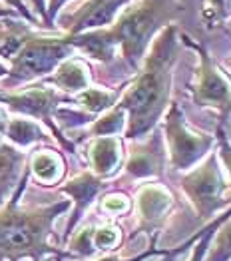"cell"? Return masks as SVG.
I'll return each instance as SVG.
<instances>
[{
    "label": "cell",
    "mask_w": 231,
    "mask_h": 261,
    "mask_svg": "<svg viewBox=\"0 0 231 261\" xmlns=\"http://www.w3.org/2000/svg\"><path fill=\"white\" fill-rule=\"evenodd\" d=\"M62 2L64 0H52V2H50V10H48V22H46V26L52 24V16L56 14V10H58V6H60Z\"/></svg>",
    "instance_id": "4316f807"
},
{
    "label": "cell",
    "mask_w": 231,
    "mask_h": 261,
    "mask_svg": "<svg viewBox=\"0 0 231 261\" xmlns=\"http://www.w3.org/2000/svg\"><path fill=\"white\" fill-rule=\"evenodd\" d=\"M171 0H140L127 8L112 28L70 36V42L100 62H110L116 46H120L127 66L138 70L153 32L171 18Z\"/></svg>",
    "instance_id": "3957f363"
},
{
    "label": "cell",
    "mask_w": 231,
    "mask_h": 261,
    "mask_svg": "<svg viewBox=\"0 0 231 261\" xmlns=\"http://www.w3.org/2000/svg\"><path fill=\"white\" fill-rule=\"evenodd\" d=\"M175 60V28L168 26L146 56L144 68L127 88L118 108L126 112L127 140H138L151 130L164 116L171 88V66Z\"/></svg>",
    "instance_id": "6da1fadb"
},
{
    "label": "cell",
    "mask_w": 231,
    "mask_h": 261,
    "mask_svg": "<svg viewBox=\"0 0 231 261\" xmlns=\"http://www.w3.org/2000/svg\"><path fill=\"white\" fill-rule=\"evenodd\" d=\"M64 100H66V98L60 96L56 90L46 88V86L28 88V90L16 92V94H4V92H0V104H4L6 108L16 112V114L42 120L64 148H66L68 152H74V146L64 138L62 132L58 130L56 124L52 122V116H54V112L58 110V104H62Z\"/></svg>",
    "instance_id": "52a82bcc"
},
{
    "label": "cell",
    "mask_w": 231,
    "mask_h": 261,
    "mask_svg": "<svg viewBox=\"0 0 231 261\" xmlns=\"http://www.w3.org/2000/svg\"><path fill=\"white\" fill-rule=\"evenodd\" d=\"M179 186L201 221L211 219L213 214H217L227 203H231V199L225 196L227 186L219 172V162L213 153L203 160L199 168L184 175L179 179Z\"/></svg>",
    "instance_id": "5b68a950"
},
{
    "label": "cell",
    "mask_w": 231,
    "mask_h": 261,
    "mask_svg": "<svg viewBox=\"0 0 231 261\" xmlns=\"http://www.w3.org/2000/svg\"><path fill=\"white\" fill-rule=\"evenodd\" d=\"M4 136L20 146V148H26V146H32L36 142H42L46 140V134L44 130L34 122V120H28V118H12V120H6V126H4Z\"/></svg>",
    "instance_id": "e0dca14e"
},
{
    "label": "cell",
    "mask_w": 231,
    "mask_h": 261,
    "mask_svg": "<svg viewBox=\"0 0 231 261\" xmlns=\"http://www.w3.org/2000/svg\"><path fill=\"white\" fill-rule=\"evenodd\" d=\"M166 142L173 170H189L213 146V136L191 130L177 104H171L166 114Z\"/></svg>",
    "instance_id": "8992f818"
},
{
    "label": "cell",
    "mask_w": 231,
    "mask_h": 261,
    "mask_svg": "<svg viewBox=\"0 0 231 261\" xmlns=\"http://www.w3.org/2000/svg\"><path fill=\"white\" fill-rule=\"evenodd\" d=\"M88 158L94 175L106 179L116 174L122 164V144L116 136H98L88 148Z\"/></svg>",
    "instance_id": "5bb4252c"
},
{
    "label": "cell",
    "mask_w": 231,
    "mask_h": 261,
    "mask_svg": "<svg viewBox=\"0 0 231 261\" xmlns=\"http://www.w3.org/2000/svg\"><path fill=\"white\" fill-rule=\"evenodd\" d=\"M34 6H36V10L40 12V16H42L44 20V26H46V4H44V0H30Z\"/></svg>",
    "instance_id": "83f0119b"
},
{
    "label": "cell",
    "mask_w": 231,
    "mask_h": 261,
    "mask_svg": "<svg viewBox=\"0 0 231 261\" xmlns=\"http://www.w3.org/2000/svg\"><path fill=\"white\" fill-rule=\"evenodd\" d=\"M4 2H6V4H10L14 10H18V12H20L26 20H34V16L28 12V8L24 6V2H22V0H4Z\"/></svg>",
    "instance_id": "484cf974"
},
{
    "label": "cell",
    "mask_w": 231,
    "mask_h": 261,
    "mask_svg": "<svg viewBox=\"0 0 231 261\" xmlns=\"http://www.w3.org/2000/svg\"><path fill=\"white\" fill-rule=\"evenodd\" d=\"M72 50L74 46L70 42V36L46 38V36H36L28 30L18 50L10 58L8 84L10 86L24 84L54 72L66 58H70Z\"/></svg>",
    "instance_id": "277c9868"
},
{
    "label": "cell",
    "mask_w": 231,
    "mask_h": 261,
    "mask_svg": "<svg viewBox=\"0 0 231 261\" xmlns=\"http://www.w3.org/2000/svg\"><path fill=\"white\" fill-rule=\"evenodd\" d=\"M153 247H156V243L151 245V249H147V251L140 253V255H136V257H130V259L118 257V255H110V257H102V259H96V261H146V259H149L151 255H158V253H162V251H158V249H153ZM54 261H62V257H56Z\"/></svg>",
    "instance_id": "cb8c5ba5"
},
{
    "label": "cell",
    "mask_w": 231,
    "mask_h": 261,
    "mask_svg": "<svg viewBox=\"0 0 231 261\" xmlns=\"http://www.w3.org/2000/svg\"><path fill=\"white\" fill-rule=\"evenodd\" d=\"M171 203H173V197L164 186L160 184L142 186L136 196V207H138L136 233H151V238H158L171 210Z\"/></svg>",
    "instance_id": "9c48e42d"
},
{
    "label": "cell",
    "mask_w": 231,
    "mask_h": 261,
    "mask_svg": "<svg viewBox=\"0 0 231 261\" xmlns=\"http://www.w3.org/2000/svg\"><path fill=\"white\" fill-rule=\"evenodd\" d=\"M48 82L58 86L62 92H84L90 88V72L82 60L66 58Z\"/></svg>",
    "instance_id": "9a60e30c"
},
{
    "label": "cell",
    "mask_w": 231,
    "mask_h": 261,
    "mask_svg": "<svg viewBox=\"0 0 231 261\" xmlns=\"http://www.w3.org/2000/svg\"><path fill=\"white\" fill-rule=\"evenodd\" d=\"M124 124H126V112L122 108H112L108 114H104L102 118H98L92 126V136H116L124 130Z\"/></svg>",
    "instance_id": "ffe728a7"
},
{
    "label": "cell",
    "mask_w": 231,
    "mask_h": 261,
    "mask_svg": "<svg viewBox=\"0 0 231 261\" xmlns=\"http://www.w3.org/2000/svg\"><path fill=\"white\" fill-rule=\"evenodd\" d=\"M225 64H227L231 68V58H227V60H225Z\"/></svg>",
    "instance_id": "4dcf8cb0"
},
{
    "label": "cell",
    "mask_w": 231,
    "mask_h": 261,
    "mask_svg": "<svg viewBox=\"0 0 231 261\" xmlns=\"http://www.w3.org/2000/svg\"><path fill=\"white\" fill-rule=\"evenodd\" d=\"M223 12H225V0H203V16L210 24H217Z\"/></svg>",
    "instance_id": "603a6c76"
},
{
    "label": "cell",
    "mask_w": 231,
    "mask_h": 261,
    "mask_svg": "<svg viewBox=\"0 0 231 261\" xmlns=\"http://www.w3.org/2000/svg\"><path fill=\"white\" fill-rule=\"evenodd\" d=\"M12 14H16V10L6 8V6H2V4H0V18H4V16H12Z\"/></svg>",
    "instance_id": "f1b7e54d"
},
{
    "label": "cell",
    "mask_w": 231,
    "mask_h": 261,
    "mask_svg": "<svg viewBox=\"0 0 231 261\" xmlns=\"http://www.w3.org/2000/svg\"><path fill=\"white\" fill-rule=\"evenodd\" d=\"M100 210L110 216H122L130 212V199L124 194H108L100 201Z\"/></svg>",
    "instance_id": "44dd1931"
},
{
    "label": "cell",
    "mask_w": 231,
    "mask_h": 261,
    "mask_svg": "<svg viewBox=\"0 0 231 261\" xmlns=\"http://www.w3.org/2000/svg\"><path fill=\"white\" fill-rule=\"evenodd\" d=\"M188 44L191 42L188 40ZM193 48L199 52V60H201L195 74L193 102L201 108L215 110L225 118L231 112V82L223 72L217 70V66L213 64L210 54L203 48L199 46H193Z\"/></svg>",
    "instance_id": "ba28073f"
},
{
    "label": "cell",
    "mask_w": 231,
    "mask_h": 261,
    "mask_svg": "<svg viewBox=\"0 0 231 261\" xmlns=\"http://www.w3.org/2000/svg\"><path fill=\"white\" fill-rule=\"evenodd\" d=\"M118 100V92L112 90H102V88H88L78 94L76 102L88 112V114H100L108 110Z\"/></svg>",
    "instance_id": "d6986e66"
},
{
    "label": "cell",
    "mask_w": 231,
    "mask_h": 261,
    "mask_svg": "<svg viewBox=\"0 0 231 261\" xmlns=\"http://www.w3.org/2000/svg\"><path fill=\"white\" fill-rule=\"evenodd\" d=\"M122 243V231L114 223H104V225H90L80 229L78 233L72 236L68 243L70 257H92L96 253H106L116 249Z\"/></svg>",
    "instance_id": "30bf717a"
},
{
    "label": "cell",
    "mask_w": 231,
    "mask_h": 261,
    "mask_svg": "<svg viewBox=\"0 0 231 261\" xmlns=\"http://www.w3.org/2000/svg\"><path fill=\"white\" fill-rule=\"evenodd\" d=\"M164 172V144L162 136L153 134L146 144L132 148L130 158L126 162V174L144 179V177H156Z\"/></svg>",
    "instance_id": "8fae6325"
},
{
    "label": "cell",
    "mask_w": 231,
    "mask_h": 261,
    "mask_svg": "<svg viewBox=\"0 0 231 261\" xmlns=\"http://www.w3.org/2000/svg\"><path fill=\"white\" fill-rule=\"evenodd\" d=\"M223 223V219L219 218V219H215L213 221V225H211L210 229L201 236V240L195 243V249H193V255H191V259L189 261H201L203 259V255H206V251H208V247H210V241H211V238H213V233H215V229L219 227Z\"/></svg>",
    "instance_id": "7402d4cb"
},
{
    "label": "cell",
    "mask_w": 231,
    "mask_h": 261,
    "mask_svg": "<svg viewBox=\"0 0 231 261\" xmlns=\"http://www.w3.org/2000/svg\"><path fill=\"white\" fill-rule=\"evenodd\" d=\"M206 261H231V218H227L213 233Z\"/></svg>",
    "instance_id": "ac0fdd59"
},
{
    "label": "cell",
    "mask_w": 231,
    "mask_h": 261,
    "mask_svg": "<svg viewBox=\"0 0 231 261\" xmlns=\"http://www.w3.org/2000/svg\"><path fill=\"white\" fill-rule=\"evenodd\" d=\"M34 177L40 181V184H48V186H54L58 184L64 177L66 172V164H64L62 155L58 152H52V150H40L32 155L30 160V168H28Z\"/></svg>",
    "instance_id": "2e32d148"
},
{
    "label": "cell",
    "mask_w": 231,
    "mask_h": 261,
    "mask_svg": "<svg viewBox=\"0 0 231 261\" xmlns=\"http://www.w3.org/2000/svg\"><path fill=\"white\" fill-rule=\"evenodd\" d=\"M217 136H219V142H221V160H223V164H225V168H227V172H229V181H231V148H229V144H227V138H225V134H223L221 128L217 130Z\"/></svg>",
    "instance_id": "d4e9b609"
},
{
    "label": "cell",
    "mask_w": 231,
    "mask_h": 261,
    "mask_svg": "<svg viewBox=\"0 0 231 261\" xmlns=\"http://www.w3.org/2000/svg\"><path fill=\"white\" fill-rule=\"evenodd\" d=\"M229 138H231V130H229Z\"/></svg>",
    "instance_id": "1f68e13d"
},
{
    "label": "cell",
    "mask_w": 231,
    "mask_h": 261,
    "mask_svg": "<svg viewBox=\"0 0 231 261\" xmlns=\"http://www.w3.org/2000/svg\"><path fill=\"white\" fill-rule=\"evenodd\" d=\"M104 181L100 179V177H96L94 174H84L76 175L74 179H70V181H66L64 184L62 190L64 194H68V196L74 199V203H76V207H74V214H72V219L68 221V227H66V238H70L72 233H74V227L80 223V219L84 216V212L92 205V201L96 199V196L104 190Z\"/></svg>",
    "instance_id": "7c38bea8"
},
{
    "label": "cell",
    "mask_w": 231,
    "mask_h": 261,
    "mask_svg": "<svg viewBox=\"0 0 231 261\" xmlns=\"http://www.w3.org/2000/svg\"><path fill=\"white\" fill-rule=\"evenodd\" d=\"M6 74H8V66L0 62V78H2V76H6Z\"/></svg>",
    "instance_id": "f546056e"
},
{
    "label": "cell",
    "mask_w": 231,
    "mask_h": 261,
    "mask_svg": "<svg viewBox=\"0 0 231 261\" xmlns=\"http://www.w3.org/2000/svg\"><path fill=\"white\" fill-rule=\"evenodd\" d=\"M30 170H24L12 197L0 207V261L32 259L42 261L46 255L66 257L62 249L50 243L52 227L58 216L70 210L72 201L64 199L50 205L24 210L18 205L26 188Z\"/></svg>",
    "instance_id": "7a4b0ae2"
},
{
    "label": "cell",
    "mask_w": 231,
    "mask_h": 261,
    "mask_svg": "<svg viewBox=\"0 0 231 261\" xmlns=\"http://www.w3.org/2000/svg\"><path fill=\"white\" fill-rule=\"evenodd\" d=\"M6 126V116L0 112V207L8 201V196L16 190L20 181V172L24 168V153L10 144L2 142Z\"/></svg>",
    "instance_id": "4fadbf2b"
}]
</instances>
